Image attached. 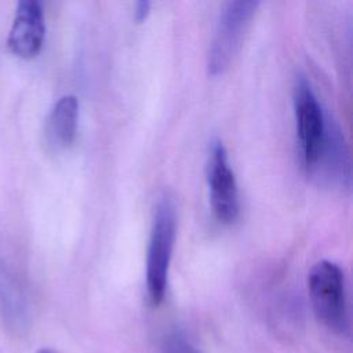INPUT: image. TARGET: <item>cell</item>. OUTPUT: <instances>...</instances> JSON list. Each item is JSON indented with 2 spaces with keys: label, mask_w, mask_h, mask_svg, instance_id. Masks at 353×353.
Instances as JSON below:
<instances>
[{
  "label": "cell",
  "mask_w": 353,
  "mask_h": 353,
  "mask_svg": "<svg viewBox=\"0 0 353 353\" xmlns=\"http://www.w3.org/2000/svg\"><path fill=\"white\" fill-rule=\"evenodd\" d=\"M307 291L316 319L331 332H349V309L345 276L331 261L317 262L307 277Z\"/></svg>",
  "instance_id": "obj_1"
},
{
  "label": "cell",
  "mask_w": 353,
  "mask_h": 353,
  "mask_svg": "<svg viewBox=\"0 0 353 353\" xmlns=\"http://www.w3.org/2000/svg\"><path fill=\"white\" fill-rule=\"evenodd\" d=\"M175 228V208L171 199L164 194L154 208L146 254V291L152 305H159L165 295Z\"/></svg>",
  "instance_id": "obj_2"
},
{
  "label": "cell",
  "mask_w": 353,
  "mask_h": 353,
  "mask_svg": "<svg viewBox=\"0 0 353 353\" xmlns=\"http://www.w3.org/2000/svg\"><path fill=\"white\" fill-rule=\"evenodd\" d=\"M294 110L302 163L312 174L325 145L330 121L305 77H299L294 88Z\"/></svg>",
  "instance_id": "obj_3"
},
{
  "label": "cell",
  "mask_w": 353,
  "mask_h": 353,
  "mask_svg": "<svg viewBox=\"0 0 353 353\" xmlns=\"http://www.w3.org/2000/svg\"><path fill=\"white\" fill-rule=\"evenodd\" d=\"M258 6V1L251 0L228 1L223 6L208 52L210 74H221L229 68Z\"/></svg>",
  "instance_id": "obj_4"
},
{
  "label": "cell",
  "mask_w": 353,
  "mask_h": 353,
  "mask_svg": "<svg viewBox=\"0 0 353 353\" xmlns=\"http://www.w3.org/2000/svg\"><path fill=\"white\" fill-rule=\"evenodd\" d=\"M207 181L214 216L223 225L233 223L240 211L239 189L229 164L228 152L219 139L211 143L207 160Z\"/></svg>",
  "instance_id": "obj_5"
},
{
  "label": "cell",
  "mask_w": 353,
  "mask_h": 353,
  "mask_svg": "<svg viewBox=\"0 0 353 353\" xmlns=\"http://www.w3.org/2000/svg\"><path fill=\"white\" fill-rule=\"evenodd\" d=\"M46 36L43 6L37 0H22L17 4L7 37L10 52L22 59H32L41 51Z\"/></svg>",
  "instance_id": "obj_6"
},
{
  "label": "cell",
  "mask_w": 353,
  "mask_h": 353,
  "mask_svg": "<svg viewBox=\"0 0 353 353\" xmlns=\"http://www.w3.org/2000/svg\"><path fill=\"white\" fill-rule=\"evenodd\" d=\"M79 121V101L74 95L61 97L52 106L46 120L44 135L48 146L62 150L74 141Z\"/></svg>",
  "instance_id": "obj_7"
},
{
  "label": "cell",
  "mask_w": 353,
  "mask_h": 353,
  "mask_svg": "<svg viewBox=\"0 0 353 353\" xmlns=\"http://www.w3.org/2000/svg\"><path fill=\"white\" fill-rule=\"evenodd\" d=\"M0 299L7 314L19 320L25 314V301L21 290L7 274H0Z\"/></svg>",
  "instance_id": "obj_8"
},
{
  "label": "cell",
  "mask_w": 353,
  "mask_h": 353,
  "mask_svg": "<svg viewBox=\"0 0 353 353\" xmlns=\"http://www.w3.org/2000/svg\"><path fill=\"white\" fill-rule=\"evenodd\" d=\"M163 353H201L186 335L179 331L170 332L163 342Z\"/></svg>",
  "instance_id": "obj_9"
},
{
  "label": "cell",
  "mask_w": 353,
  "mask_h": 353,
  "mask_svg": "<svg viewBox=\"0 0 353 353\" xmlns=\"http://www.w3.org/2000/svg\"><path fill=\"white\" fill-rule=\"evenodd\" d=\"M150 11V1L148 0H139L137 1L135 4V8H134V18L137 22H142L146 19L148 14Z\"/></svg>",
  "instance_id": "obj_10"
},
{
  "label": "cell",
  "mask_w": 353,
  "mask_h": 353,
  "mask_svg": "<svg viewBox=\"0 0 353 353\" xmlns=\"http://www.w3.org/2000/svg\"><path fill=\"white\" fill-rule=\"evenodd\" d=\"M37 353H58V352L54 349H50V347H43V349L37 350Z\"/></svg>",
  "instance_id": "obj_11"
}]
</instances>
